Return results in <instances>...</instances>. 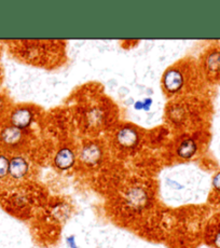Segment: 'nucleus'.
Listing matches in <instances>:
<instances>
[{"mask_svg": "<svg viewBox=\"0 0 220 248\" xmlns=\"http://www.w3.org/2000/svg\"><path fill=\"white\" fill-rule=\"evenodd\" d=\"M100 156H102V151L99 148L95 145H88L83 147L82 151H81V160L83 163L88 165H95L97 164Z\"/></svg>", "mask_w": 220, "mask_h": 248, "instance_id": "39448f33", "label": "nucleus"}, {"mask_svg": "<svg viewBox=\"0 0 220 248\" xmlns=\"http://www.w3.org/2000/svg\"><path fill=\"white\" fill-rule=\"evenodd\" d=\"M55 166L61 170H67L71 169L75 164V155L69 148H62L57 152L54 159Z\"/></svg>", "mask_w": 220, "mask_h": 248, "instance_id": "7ed1b4c3", "label": "nucleus"}, {"mask_svg": "<svg viewBox=\"0 0 220 248\" xmlns=\"http://www.w3.org/2000/svg\"><path fill=\"white\" fill-rule=\"evenodd\" d=\"M9 168H10V161L7 156L0 155V179L4 178L9 174Z\"/></svg>", "mask_w": 220, "mask_h": 248, "instance_id": "9d476101", "label": "nucleus"}, {"mask_svg": "<svg viewBox=\"0 0 220 248\" xmlns=\"http://www.w3.org/2000/svg\"><path fill=\"white\" fill-rule=\"evenodd\" d=\"M28 171V163L22 156H16L10 161V168H9V174L13 178L20 179L24 177Z\"/></svg>", "mask_w": 220, "mask_h": 248, "instance_id": "423d86ee", "label": "nucleus"}, {"mask_svg": "<svg viewBox=\"0 0 220 248\" xmlns=\"http://www.w3.org/2000/svg\"><path fill=\"white\" fill-rule=\"evenodd\" d=\"M184 81V76L178 69H170L163 77L164 89L171 94L176 93L183 88Z\"/></svg>", "mask_w": 220, "mask_h": 248, "instance_id": "f257e3e1", "label": "nucleus"}, {"mask_svg": "<svg viewBox=\"0 0 220 248\" xmlns=\"http://www.w3.org/2000/svg\"><path fill=\"white\" fill-rule=\"evenodd\" d=\"M212 244L215 248H220V225L215 230L213 237H212Z\"/></svg>", "mask_w": 220, "mask_h": 248, "instance_id": "9b49d317", "label": "nucleus"}, {"mask_svg": "<svg viewBox=\"0 0 220 248\" xmlns=\"http://www.w3.org/2000/svg\"><path fill=\"white\" fill-rule=\"evenodd\" d=\"M66 243L69 248H79L77 245V242H76V237L74 235H70L66 238Z\"/></svg>", "mask_w": 220, "mask_h": 248, "instance_id": "f8f14e48", "label": "nucleus"}, {"mask_svg": "<svg viewBox=\"0 0 220 248\" xmlns=\"http://www.w3.org/2000/svg\"><path fill=\"white\" fill-rule=\"evenodd\" d=\"M142 103V109H145V110H148V109L150 108L151 104H152V101L150 98H146L145 101L141 102Z\"/></svg>", "mask_w": 220, "mask_h": 248, "instance_id": "ddd939ff", "label": "nucleus"}, {"mask_svg": "<svg viewBox=\"0 0 220 248\" xmlns=\"http://www.w3.org/2000/svg\"><path fill=\"white\" fill-rule=\"evenodd\" d=\"M21 137H22V132L20 128H17L16 126L7 127L6 130L2 132V135H1L2 140L6 142L7 145L17 144V142L20 141Z\"/></svg>", "mask_w": 220, "mask_h": 248, "instance_id": "1a4fd4ad", "label": "nucleus"}, {"mask_svg": "<svg viewBox=\"0 0 220 248\" xmlns=\"http://www.w3.org/2000/svg\"><path fill=\"white\" fill-rule=\"evenodd\" d=\"M198 150V145L193 140H185L181 141V144L178 147V150H177V154L180 156L181 159L188 160L191 159L195 155V152Z\"/></svg>", "mask_w": 220, "mask_h": 248, "instance_id": "6e6552de", "label": "nucleus"}, {"mask_svg": "<svg viewBox=\"0 0 220 248\" xmlns=\"http://www.w3.org/2000/svg\"><path fill=\"white\" fill-rule=\"evenodd\" d=\"M117 140L123 147L132 148L137 144L138 135L135 131L131 130V128H123L118 133Z\"/></svg>", "mask_w": 220, "mask_h": 248, "instance_id": "0eeeda50", "label": "nucleus"}, {"mask_svg": "<svg viewBox=\"0 0 220 248\" xmlns=\"http://www.w3.org/2000/svg\"><path fill=\"white\" fill-rule=\"evenodd\" d=\"M205 68L215 80L220 78V49H214L205 57Z\"/></svg>", "mask_w": 220, "mask_h": 248, "instance_id": "f03ea898", "label": "nucleus"}, {"mask_svg": "<svg viewBox=\"0 0 220 248\" xmlns=\"http://www.w3.org/2000/svg\"><path fill=\"white\" fill-rule=\"evenodd\" d=\"M32 120V113L27 108H18L12 113L11 116V122L12 126H16L17 128H25L31 123Z\"/></svg>", "mask_w": 220, "mask_h": 248, "instance_id": "20e7f679", "label": "nucleus"}]
</instances>
